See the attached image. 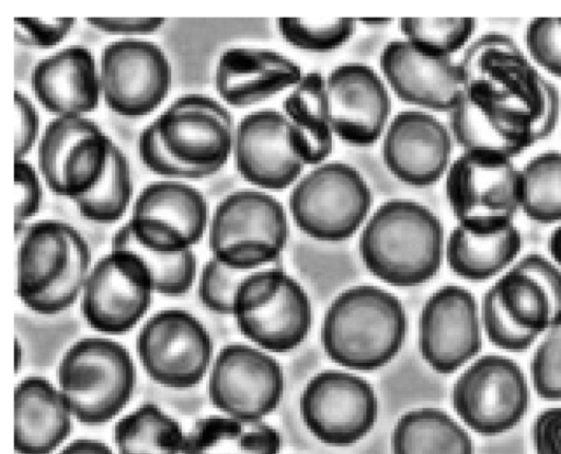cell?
Wrapping results in <instances>:
<instances>
[{
    "instance_id": "cell-52",
    "label": "cell",
    "mask_w": 561,
    "mask_h": 454,
    "mask_svg": "<svg viewBox=\"0 0 561 454\" xmlns=\"http://www.w3.org/2000/svg\"><path fill=\"white\" fill-rule=\"evenodd\" d=\"M356 20L368 26H383L390 24L393 21L389 18H364Z\"/></svg>"
},
{
    "instance_id": "cell-2",
    "label": "cell",
    "mask_w": 561,
    "mask_h": 454,
    "mask_svg": "<svg viewBox=\"0 0 561 454\" xmlns=\"http://www.w3.org/2000/svg\"><path fill=\"white\" fill-rule=\"evenodd\" d=\"M408 319L401 302L374 285L345 290L323 318L321 342L328 356L353 371H375L400 351Z\"/></svg>"
},
{
    "instance_id": "cell-30",
    "label": "cell",
    "mask_w": 561,
    "mask_h": 454,
    "mask_svg": "<svg viewBox=\"0 0 561 454\" xmlns=\"http://www.w3.org/2000/svg\"><path fill=\"white\" fill-rule=\"evenodd\" d=\"M282 435L263 419L211 415L197 419L182 454H278Z\"/></svg>"
},
{
    "instance_id": "cell-49",
    "label": "cell",
    "mask_w": 561,
    "mask_h": 454,
    "mask_svg": "<svg viewBox=\"0 0 561 454\" xmlns=\"http://www.w3.org/2000/svg\"><path fill=\"white\" fill-rule=\"evenodd\" d=\"M94 29L113 35H145L159 30L164 18H87Z\"/></svg>"
},
{
    "instance_id": "cell-24",
    "label": "cell",
    "mask_w": 561,
    "mask_h": 454,
    "mask_svg": "<svg viewBox=\"0 0 561 454\" xmlns=\"http://www.w3.org/2000/svg\"><path fill=\"white\" fill-rule=\"evenodd\" d=\"M448 128L462 151L491 152L514 159L537 143L531 118L497 103L470 82L449 112Z\"/></svg>"
},
{
    "instance_id": "cell-36",
    "label": "cell",
    "mask_w": 561,
    "mask_h": 454,
    "mask_svg": "<svg viewBox=\"0 0 561 454\" xmlns=\"http://www.w3.org/2000/svg\"><path fill=\"white\" fill-rule=\"evenodd\" d=\"M113 143L102 128L80 138L64 162L59 196L73 201L92 191L107 168Z\"/></svg>"
},
{
    "instance_id": "cell-10",
    "label": "cell",
    "mask_w": 561,
    "mask_h": 454,
    "mask_svg": "<svg viewBox=\"0 0 561 454\" xmlns=\"http://www.w3.org/2000/svg\"><path fill=\"white\" fill-rule=\"evenodd\" d=\"M529 397L524 371L511 357L496 353L471 361L451 389L456 415L467 428L484 436L505 433L518 424Z\"/></svg>"
},
{
    "instance_id": "cell-37",
    "label": "cell",
    "mask_w": 561,
    "mask_h": 454,
    "mask_svg": "<svg viewBox=\"0 0 561 454\" xmlns=\"http://www.w3.org/2000/svg\"><path fill=\"white\" fill-rule=\"evenodd\" d=\"M403 38L420 50L439 57H454L472 41L473 18H403L399 20Z\"/></svg>"
},
{
    "instance_id": "cell-28",
    "label": "cell",
    "mask_w": 561,
    "mask_h": 454,
    "mask_svg": "<svg viewBox=\"0 0 561 454\" xmlns=\"http://www.w3.org/2000/svg\"><path fill=\"white\" fill-rule=\"evenodd\" d=\"M282 112L289 125V140L305 164L323 163L332 154L334 133L328 114L325 77L306 72L284 98Z\"/></svg>"
},
{
    "instance_id": "cell-42",
    "label": "cell",
    "mask_w": 561,
    "mask_h": 454,
    "mask_svg": "<svg viewBox=\"0 0 561 454\" xmlns=\"http://www.w3.org/2000/svg\"><path fill=\"white\" fill-rule=\"evenodd\" d=\"M525 52L531 61L561 79V18H535L525 33Z\"/></svg>"
},
{
    "instance_id": "cell-43",
    "label": "cell",
    "mask_w": 561,
    "mask_h": 454,
    "mask_svg": "<svg viewBox=\"0 0 561 454\" xmlns=\"http://www.w3.org/2000/svg\"><path fill=\"white\" fill-rule=\"evenodd\" d=\"M137 148L144 166L160 177L176 181L198 180L209 177L202 170L183 166L174 160L164 149L153 121L141 130Z\"/></svg>"
},
{
    "instance_id": "cell-33",
    "label": "cell",
    "mask_w": 561,
    "mask_h": 454,
    "mask_svg": "<svg viewBox=\"0 0 561 454\" xmlns=\"http://www.w3.org/2000/svg\"><path fill=\"white\" fill-rule=\"evenodd\" d=\"M520 212L533 222L561 223V152L545 151L520 168Z\"/></svg>"
},
{
    "instance_id": "cell-41",
    "label": "cell",
    "mask_w": 561,
    "mask_h": 454,
    "mask_svg": "<svg viewBox=\"0 0 561 454\" xmlns=\"http://www.w3.org/2000/svg\"><path fill=\"white\" fill-rule=\"evenodd\" d=\"M256 270H240L210 258L198 276V297L210 311L232 315L236 294L242 282Z\"/></svg>"
},
{
    "instance_id": "cell-23",
    "label": "cell",
    "mask_w": 561,
    "mask_h": 454,
    "mask_svg": "<svg viewBox=\"0 0 561 454\" xmlns=\"http://www.w3.org/2000/svg\"><path fill=\"white\" fill-rule=\"evenodd\" d=\"M379 66L397 98L423 111L449 113L466 89L459 61L426 54L404 38L392 39L382 48Z\"/></svg>"
},
{
    "instance_id": "cell-22",
    "label": "cell",
    "mask_w": 561,
    "mask_h": 454,
    "mask_svg": "<svg viewBox=\"0 0 561 454\" xmlns=\"http://www.w3.org/2000/svg\"><path fill=\"white\" fill-rule=\"evenodd\" d=\"M232 156L242 179L266 192L293 186L306 166L290 145L286 116L276 109H260L239 121Z\"/></svg>"
},
{
    "instance_id": "cell-31",
    "label": "cell",
    "mask_w": 561,
    "mask_h": 454,
    "mask_svg": "<svg viewBox=\"0 0 561 454\" xmlns=\"http://www.w3.org/2000/svg\"><path fill=\"white\" fill-rule=\"evenodd\" d=\"M393 454H474L468 431L446 411L423 407L405 412L391 434Z\"/></svg>"
},
{
    "instance_id": "cell-29",
    "label": "cell",
    "mask_w": 561,
    "mask_h": 454,
    "mask_svg": "<svg viewBox=\"0 0 561 454\" xmlns=\"http://www.w3.org/2000/svg\"><path fill=\"white\" fill-rule=\"evenodd\" d=\"M522 246L515 224L496 231H473L456 224L446 239L445 258L456 275L481 282L507 271L519 258Z\"/></svg>"
},
{
    "instance_id": "cell-47",
    "label": "cell",
    "mask_w": 561,
    "mask_h": 454,
    "mask_svg": "<svg viewBox=\"0 0 561 454\" xmlns=\"http://www.w3.org/2000/svg\"><path fill=\"white\" fill-rule=\"evenodd\" d=\"M14 159H24L39 136V114L22 91H14Z\"/></svg>"
},
{
    "instance_id": "cell-45",
    "label": "cell",
    "mask_w": 561,
    "mask_h": 454,
    "mask_svg": "<svg viewBox=\"0 0 561 454\" xmlns=\"http://www.w3.org/2000/svg\"><path fill=\"white\" fill-rule=\"evenodd\" d=\"M75 23V18H14V39L26 47L53 48L64 41Z\"/></svg>"
},
{
    "instance_id": "cell-51",
    "label": "cell",
    "mask_w": 561,
    "mask_h": 454,
    "mask_svg": "<svg viewBox=\"0 0 561 454\" xmlns=\"http://www.w3.org/2000/svg\"><path fill=\"white\" fill-rule=\"evenodd\" d=\"M549 258L561 268V223L556 225L547 242Z\"/></svg>"
},
{
    "instance_id": "cell-7",
    "label": "cell",
    "mask_w": 561,
    "mask_h": 454,
    "mask_svg": "<svg viewBox=\"0 0 561 454\" xmlns=\"http://www.w3.org/2000/svg\"><path fill=\"white\" fill-rule=\"evenodd\" d=\"M373 203V191L355 167L324 161L293 185L288 209L304 234L337 242L351 238L366 223Z\"/></svg>"
},
{
    "instance_id": "cell-50",
    "label": "cell",
    "mask_w": 561,
    "mask_h": 454,
    "mask_svg": "<svg viewBox=\"0 0 561 454\" xmlns=\"http://www.w3.org/2000/svg\"><path fill=\"white\" fill-rule=\"evenodd\" d=\"M58 454H114V452L101 441L78 439L66 445Z\"/></svg>"
},
{
    "instance_id": "cell-18",
    "label": "cell",
    "mask_w": 561,
    "mask_h": 454,
    "mask_svg": "<svg viewBox=\"0 0 561 454\" xmlns=\"http://www.w3.org/2000/svg\"><path fill=\"white\" fill-rule=\"evenodd\" d=\"M480 316L483 333L505 352L528 350L554 321L543 286L514 264L484 292Z\"/></svg>"
},
{
    "instance_id": "cell-26",
    "label": "cell",
    "mask_w": 561,
    "mask_h": 454,
    "mask_svg": "<svg viewBox=\"0 0 561 454\" xmlns=\"http://www.w3.org/2000/svg\"><path fill=\"white\" fill-rule=\"evenodd\" d=\"M31 88L55 117H85L98 107L102 95L99 65L89 48L67 46L34 66Z\"/></svg>"
},
{
    "instance_id": "cell-35",
    "label": "cell",
    "mask_w": 561,
    "mask_h": 454,
    "mask_svg": "<svg viewBox=\"0 0 561 454\" xmlns=\"http://www.w3.org/2000/svg\"><path fill=\"white\" fill-rule=\"evenodd\" d=\"M111 248L135 251L150 273L154 293L160 295L181 296L196 279L197 259L193 249L175 253L147 249L136 241L126 223L114 232Z\"/></svg>"
},
{
    "instance_id": "cell-17",
    "label": "cell",
    "mask_w": 561,
    "mask_h": 454,
    "mask_svg": "<svg viewBox=\"0 0 561 454\" xmlns=\"http://www.w3.org/2000/svg\"><path fill=\"white\" fill-rule=\"evenodd\" d=\"M284 390L279 363L266 351L245 343L225 345L209 370V399L227 416L264 419L278 407Z\"/></svg>"
},
{
    "instance_id": "cell-14",
    "label": "cell",
    "mask_w": 561,
    "mask_h": 454,
    "mask_svg": "<svg viewBox=\"0 0 561 454\" xmlns=\"http://www.w3.org/2000/svg\"><path fill=\"white\" fill-rule=\"evenodd\" d=\"M169 155L183 166L217 173L232 155L236 125L229 110L211 97L187 93L153 120Z\"/></svg>"
},
{
    "instance_id": "cell-20",
    "label": "cell",
    "mask_w": 561,
    "mask_h": 454,
    "mask_svg": "<svg viewBox=\"0 0 561 454\" xmlns=\"http://www.w3.org/2000/svg\"><path fill=\"white\" fill-rule=\"evenodd\" d=\"M325 100L335 137L356 147L382 138L391 115L388 86L362 63H345L325 77Z\"/></svg>"
},
{
    "instance_id": "cell-44",
    "label": "cell",
    "mask_w": 561,
    "mask_h": 454,
    "mask_svg": "<svg viewBox=\"0 0 561 454\" xmlns=\"http://www.w3.org/2000/svg\"><path fill=\"white\" fill-rule=\"evenodd\" d=\"M41 173L25 159H14V231L38 214L43 202Z\"/></svg>"
},
{
    "instance_id": "cell-39",
    "label": "cell",
    "mask_w": 561,
    "mask_h": 454,
    "mask_svg": "<svg viewBox=\"0 0 561 454\" xmlns=\"http://www.w3.org/2000/svg\"><path fill=\"white\" fill-rule=\"evenodd\" d=\"M353 18H279L276 27L291 47L308 53L333 52L350 41L356 31Z\"/></svg>"
},
{
    "instance_id": "cell-15",
    "label": "cell",
    "mask_w": 561,
    "mask_h": 454,
    "mask_svg": "<svg viewBox=\"0 0 561 454\" xmlns=\"http://www.w3.org/2000/svg\"><path fill=\"white\" fill-rule=\"evenodd\" d=\"M300 416L310 433L331 446H348L374 428L378 399L364 378L345 371L325 370L305 386Z\"/></svg>"
},
{
    "instance_id": "cell-12",
    "label": "cell",
    "mask_w": 561,
    "mask_h": 454,
    "mask_svg": "<svg viewBox=\"0 0 561 454\" xmlns=\"http://www.w3.org/2000/svg\"><path fill=\"white\" fill-rule=\"evenodd\" d=\"M153 293L140 257L127 248H111L90 270L80 296L81 313L95 331L123 334L147 314Z\"/></svg>"
},
{
    "instance_id": "cell-5",
    "label": "cell",
    "mask_w": 561,
    "mask_h": 454,
    "mask_svg": "<svg viewBox=\"0 0 561 454\" xmlns=\"http://www.w3.org/2000/svg\"><path fill=\"white\" fill-rule=\"evenodd\" d=\"M57 382L73 418L87 425H101L129 402L136 368L128 350L117 341L84 337L64 353Z\"/></svg>"
},
{
    "instance_id": "cell-32",
    "label": "cell",
    "mask_w": 561,
    "mask_h": 454,
    "mask_svg": "<svg viewBox=\"0 0 561 454\" xmlns=\"http://www.w3.org/2000/svg\"><path fill=\"white\" fill-rule=\"evenodd\" d=\"M185 433L159 406L142 404L113 428L117 454H182Z\"/></svg>"
},
{
    "instance_id": "cell-46",
    "label": "cell",
    "mask_w": 561,
    "mask_h": 454,
    "mask_svg": "<svg viewBox=\"0 0 561 454\" xmlns=\"http://www.w3.org/2000/svg\"><path fill=\"white\" fill-rule=\"evenodd\" d=\"M518 269L536 279L546 290L553 309V324L561 320V268L549 257L527 253L514 263ZM552 324V325H553Z\"/></svg>"
},
{
    "instance_id": "cell-3",
    "label": "cell",
    "mask_w": 561,
    "mask_h": 454,
    "mask_svg": "<svg viewBox=\"0 0 561 454\" xmlns=\"http://www.w3.org/2000/svg\"><path fill=\"white\" fill-rule=\"evenodd\" d=\"M16 252L15 291L39 315H56L80 296L92 268V254L72 225L42 219L22 230Z\"/></svg>"
},
{
    "instance_id": "cell-25",
    "label": "cell",
    "mask_w": 561,
    "mask_h": 454,
    "mask_svg": "<svg viewBox=\"0 0 561 454\" xmlns=\"http://www.w3.org/2000/svg\"><path fill=\"white\" fill-rule=\"evenodd\" d=\"M305 72L290 57L270 48L230 47L215 69V89L221 101L245 109L296 87Z\"/></svg>"
},
{
    "instance_id": "cell-8",
    "label": "cell",
    "mask_w": 561,
    "mask_h": 454,
    "mask_svg": "<svg viewBox=\"0 0 561 454\" xmlns=\"http://www.w3.org/2000/svg\"><path fill=\"white\" fill-rule=\"evenodd\" d=\"M232 316L240 332L257 348L286 353L306 339L312 309L304 287L278 263L252 272L242 282Z\"/></svg>"
},
{
    "instance_id": "cell-34",
    "label": "cell",
    "mask_w": 561,
    "mask_h": 454,
    "mask_svg": "<svg viewBox=\"0 0 561 454\" xmlns=\"http://www.w3.org/2000/svg\"><path fill=\"white\" fill-rule=\"evenodd\" d=\"M130 164L125 154L113 143L107 168L89 193L75 198L79 214L98 224H113L126 213L133 197Z\"/></svg>"
},
{
    "instance_id": "cell-4",
    "label": "cell",
    "mask_w": 561,
    "mask_h": 454,
    "mask_svg": "<svg viewBox=\"0 0 561 454\" xmlns=\"http://www.w3.org/2000/svg\"><path fill=\"white\" fill-rule=\"evenodd\" d=\"M459 63L466 83H476L497 103L533 120L537 143L553 132L561 114L559 90L511 36L480 35Z\"/></svg>"
},
{
    "instance_id": "cell-40",
    "label": "cell",
    "mask_w": 561,
    "mask_h": 454,
    "mask_svg": "<svg viewBox=\"0 0 561 454\" xmlns=\"http://www.w3.org/2000/svg\"><path fill=\"white\" fill-rule=\"evenodd\" d=\"M529 371L531 386L541 399L561 400V320L537 341Z\"/></svg>"
},
{
    "instance_id": "cell-16",
    "label": "cell",
    "mask_w": 561,
    "mask_h": 454,
    "mask_svg": "<svg viewBox=\"0 0 561 454\" xmlns=\"http://www.w3.org/2000/svg\"><path fill=\"white\" fill-rule=\"evenodd\" d=\"M207 201L196 188L176 180L147 184L136 197L128 228L142 247L175 253L193 249L209 225Z\"/></svg>"
},
{
    "instance_id": "cell-19",
    "label": "cell",
    "mask_w": 561,
    "mask_h": 454,
    "mask_svg": "<svg viewBox=\"0 0 561 454\" xmlns=\"http://www.w3.org/2000/svg\"><path fill=\"white\" fill-rule=\"evenodd\" d=\"M480 304L459 285H445L425 302L419 320V349L437 373L450 374L473 361L482 347Z\"/></svg>"
},
{
    "instance_id": "cell-21",
    "label": "cell",
    "mask_w": 561,
    "mask_h": 454,
    "mask_svg": "<svg viewBox=\"0 0 561 454\" xmlns=\"http://www.w3.org/2000/svg\"><path fill=\"white\" fill-rule=\"evenodd\" d=\"M454 139L448 127L423 110H404L389 122L381 144L388 171L413 188H427L446 174Z\"/></svg>"
},
{
    "instance_id": "cell-1",
    "label": "cell",
    "mask_w": 561,
    "mask_h": 454,
    "mask_svg": "<svg viewBox=\"0 0 561 454\" xmlns=\"http://www.w3.org/2000/svg\"><path fill=\"white\" fill-rule=\"evenodd\" d=\"M444 227L424 204L391 198L364 224L358 248L366 269L392 286L421 285L435 276L445 257Z\"/></svg>"
},
{
    "instance_id": "cell-13",
    "label": "cell",
    "mask_w": 561,
    "mask_h": 454,
    "mask_svg": "<svg viewBox=\"0 0 561 454\" xmlns=\"http://www.w3.org/2000/svg\"><path fill=\"white\" fill-rule=\"evenodd\" d=\"M99 76L108 109L119 116L137 118L150 114L167 98L172 68L156 43L123 37L102 49Z\"/></svg>"
},
{
    "instance_id": "cell-9",
    "label": "cell",
    "mask_w": 561,
    "mask_h": 454,
    "mask_svg": "<svg viewBox=\"0 0 561 454\" xmlns=\"http://www.w3.org/2000/svg\"><path fill=\"white\" fill-rule=\"evenodd\" d=\"M445 194L458 225L496 231L520 212V168L514 159L483 151H462L445 174Z\"/></svg>"
},
{
    "instance_id": "cell-27",
    "label": "cell",
    "mask_w": 561,
    "mask_h": 454,
    "mask_svg": "<svg viewBox=\"0 0 561 454\" xmlns=\"http://www.w3.org/2000/svg\"><path fill=\"white\" fill-rule=\"evenodd\" d=\"M73 416L58 387L42 376H27L14 389V450L51 454L72 431Z\"/></svg>"
},
{
    "instance_id": "cell-48",
    "label": "cell",
    "mask_w": 561,
    "mask_h": 454,
    "mask_svg": "<svg viewBox=\"0 0 561 454\" xmlns=\"http://www.w3.org/2000/svg\"><path fill=\"white\" fill-rule=\"evenodd\" d=\"M536 454H561V406L541 410L531 425Z\"/></svg>"
},
{
    "instance_id": "cell-6",
    "label": "cell",
    "mask_w": 561,
    "mask_h": 454,
    "mask_svg": "<svg viewBox=\"0 0 561 454\" xmlns=\"http://www.w3.org/2000/svg\"><path fill=\"white\" fill-rule=\"evenodd\" d=\"M289 235L284 205L259 189H240L215 207L208 225L211 257L240 270L279 263Z\"/></svg>"
},
{
    "instance_id": "cell-53",
    "label": "cell",
    "mask_w": 561,
    "mask_h": 454,
    "mask_svg": "<svg viewBox=\"0 0 561 454\" xmlns=\"http://www.w3.org/2000/svg\"><path fill=\"white\" fill-rule=\"evenodd\" d=\"M22 357H23L22 345H21L20 341L18 339H15V344H14V366H15V372L16 373L21 368Z\"/></svg>"
},
{
    "instance_id": "cell-38",
    "label": "cell",
    "mask_w": 561,
    "mask_h": 454,
    "mask_svg": "<svg viewBox=\"0 0 561 454\" xmlns=\"http://www.w3.org/2000/svg\"><path fill=\"white\" fill-rule=\"evenodd\" d=\"M100 129L88 117H54L47 123L37 146V166L49 191L60 194L62 167L71 147Z\"/></svg>"
},
{
    "instance_id": "cell-11",
    "label": "cell",
    "mask_w": 561,
    "mask_h": 454,
    "mask_svg": "<svg viewBox=\"0 0 561 454\" xmlns=\"http://www.w3.org/2000/svg\"><path fill=\"white\" fill-rule=\"evenodd\" d=\"M138 359L147 375L172 389L196 386L210 370L213 340L204 325L179 308L152 315L136 339Z\"/></svg>"
}]
</instances>
